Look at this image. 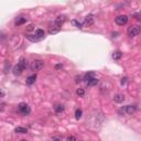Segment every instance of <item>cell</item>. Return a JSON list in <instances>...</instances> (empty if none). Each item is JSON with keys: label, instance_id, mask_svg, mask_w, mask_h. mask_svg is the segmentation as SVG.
<instances>
[{"label": "cell", "instance_id": "obj_1", "mask_svg": "<svg viewBox=\"0 0 141 141\" xmlns=\"http://www.w3.org/2000/svg\"><path fill=\"white\" fill-rule=\"evenodd\" d=\"M65 20H66V17L65 16H58V17H56L55 20L53 21V23L50 25V28H48V33H50V34L57 33L61 29H62V25H63L64 22H65Z\"/></svg>", "mask_w": 141, "mask_h": 141}, {"label": "cell", "instance_id": "obj_2", "mask_svg": "<svg viewBox=\"0 0 141 141\" xmlns=\"http://www.w3.org/2000/svg\"><path fill=\"white\" fill-rule=\"evenodd\" d=\"M27 38L30 41H32V42H38V41H40L45 38V32H44V30H42V29H37L33 34H28Z\"/></svg>", "mask_w": 141, "mask_h": 141}, {"label": "cell", "instance_id": "obj_3", "mask_svg": "<svg viewBox=\"0 0 141 141\" xmlns=\"http://www.w3.org/2000/svg\"><path fill=\"white\" fill-rule=\"evenodd\" d=\"M137 110V107L135 105H128V106H125L122 108L119 109V112L120 114H128V115H132L136 112Z\"/></svg>", "mask_w": 141, "mask_h": 141}, {"label": "cell", "instance_id": "obj_4", "mask_svg": "<svg viewBox=\"0 0 141 141\" xmlns=\"http://www.w3.org/2000/svg\"><path fill=\"white\" fill-rule=\"evenodd\" d=\"M43 66H44V62L42 60H34L31 64V70L34 72H39L43 68Z\"/></svg>", "mask_w": 141, "mask_h": 141}, {"label": "cell", "instance_id": "obj_5", "mask_svg": "<svg viewBox=\"0 0 141 141\" xmlns=\"http://www.w3.org/2000/svg\"><path fill=\"white\" fill-rule=\"evenodd\" d=\"M18 109H19V111L21 112L22 115H24V116H27V115H29L30 112H31V109H30L29 105L25 104V102H20V104L18 105Z\"/></svg>", "mask_w": 141, "mask_h": 141}, {"label": "cell", "instance_id": "obj_6", "mask_svg": "<svg viewBox=\"0 0 141 141\" xmlns=\"http://www.w3.org/2000/svg\"><path fill=\"white\" fill-rule=\"evenodd\" d=\"M139 33H140V27L139 25H137V24H133L128 29V35H129L130 38L137 37Z\"/></svg>", "mask_w": 141, "mask_h": 141}, {"label": "cell", "instance_id": "obj_7", "mask_svg": "<svg viewBox=\"0 0 141 141\" xmlns=\"http://www.w3.org/2000/svg\"><path fill=\"white\" fill-rule=\"evenodd\" d=\"M128 16H126V14H120V16H118L116 19H115V21H116V23L118 25H125V24H127V22H128Z\"/></svg>", "mask_w": 141, "mask_h": 141}, {"label": "cell", "instance_id": "obj_8", "mask_svg": "<svg viewBox=\"0 0 141 141\" xmlns=\"http://www.w3.org/2000/svg\"><path fill=\"white\" fill-rule=\"evenodd\" d=\"M93 24H94V16L89 14V16H87L85 18V20L83 22V25L84 27H92Z\"/></svg>", "mask_w": 141, "mask_h": 141}, {"label": "cell", "instance_id": "obj_9", "mask_svg": "<svg viewBox=\"0 0 141 141\" xmlns=\"http://www.w3.org/2000/svg\"><path fill=\"white\" fill-rule=\"evenodd\" d=\"M23 71H24L23 68H22L19 64H17V65L13 67V70H12V73H13L16 76H18V75H21V74L23 73Z\"/></svg>", "mask_w": 141, "mask_h": 141}, {"label": "cell", "instance_id": "obj_10", "mask_svg": "<svg viewBox=\"0 0 141 141\" xmlns=\"http://www.w3.org/2000/svg\"><path fill=\"white\" fill-rule=\"evenodd\" d=\"M114 101L115 102H118V104H120V102H124L125 101V95L124 94H116L114 96Z\"/></svg>", "mask_w": 141, "mask_h": 141}, {"label": "cell", "instance_id": "obj_11", "mask_svg": "<svg viewBox=\"0 0 141 141\" xmlns=\"http://www.w3.org/2000/svg\"><path fill=\"white\" fill-rule=\"evenodd\" d=\"M35 81H37V74H33V75L29 76L25 82H27V85H32L35 83Z\"/></svg>", "mask_w": 141, "mask_h": 141}, {"label": "cell", "instance_id": "obj_12", "mask_svg": "<svg viewBox=\"0 0 141 141\" xmlns=\"http://www.w3.org/2000/svg\"><path fill=\"white\" fill-rule=\"evenodd\" d=\"M93 78H95V73H94V72L86 73L85 75H84V77H83V79H84V81H86V82L91 81V79H93Z\"/></svg>", "mask_w": 141, "mask_h": 141}, {"label": "cell", "instance_id": "obj_13", "mask_svg": "<svg viewBox=\"0 0 141 141\" xmlns=\"http://www.w3.org/2000/svg\"><path fill=\"white\" fill-rule=\"evenodd\" d=\"M18 64H19V65L21 66L23 70H25V68L28 67V61L25 60L24 57H21V58H20V61H19V63H18Z\"/></svg>", "mask_w": 141, "mask_h": 141}, {"label": "cell", "instance_id": "obj_14", "mask_svg": "<svg viewBox=\"0 0 141 141\" xmlns=\"http://www.w3.org/2000/svg\"><path fill=\"white\" fill-rule=\"evenodd\" d=\"M25 21H27V19H25V18H23V17H18L17 20H16V25H21V24L25 23Z\"/></svg>", "mask_w": 141, "mask_h": 141}, {"label": "cell", "instance_id": "obj_15", "mask_svg": "<svg viewBox=\"0 0 141 141\" xmlns=\"http://www.w3.org/2000/svg\"><path fill=\"white\" fill-rule=\"evenodd\" d=\"M82 116H83V110L79 109V108H77V109L75 110V119L79 120V119L82 118Z\"/></svg>", "mask_w": 141, "mask_h": 141}, {"label": "cell", "instance_id": "obj_16", "mask_svg": "<svg viewBox=\"0 0 141 141\" xmlns=\"http://www.w3.org/2000/svg\"><path fill=\"white\" fill-rule=\"evenodd\" d=\"M54 109H55V111L57 112V114H60V112H63L65 108H64L63 105H60V104H58V105H55V106H54Z\"/></svg>", "mask_w": 141, "mask_h": 141}, {"label": "cell", "instance_id": "obj_17", "mask_svg": "<svg viewBox=\"0 0 141 141\" xmlns=\"http://www.w3.org/2000/svg\"><path fill=\"white\" fill-rule=\"evenodd\" d=\"M97 84H98V79L96 77L87 82V86H95V85H97Z\"/></svg>", "mask_w": 141, "mask_h": 141}, {"label": "cell", "instance_id": "obj_18", "mask_svg": "<svg viewBox=\"0 0 141 141\" xmlns=\"http://www.w3.org/2000/svg\"><path fill=\"white\" fill-rule=\"evenodd\" d=\"M14 131L17 133H27L28 130H27V128H23V127H17Z\"/></svg>", "mask_w": 141, "mask_h": 141}, {"label": "cell", "instance_id": "obj_19", "mask_svg": "<svg viewBox=\"0 0 141 141\" xmlns=\"http://www.w3.org/2000/svg\"><path fill=\"white\" fill-rule=\"evenodd\" d=\"M122 53L120 52V51H116V52H114V54H112V58L114 60H119L120 57H121Z\"/></svg>", "mask_w": 141, "mask_h": 141}, {"label": "cell", "instance_id": "obj_20", "mask_svg": "<svg viewBox=\"0 0 141 141\" xmlns=\"http://www.w3.org/2000/svg\"><path fill=\"white\" fill-rule=\"evenodd\" d=\"M76 95L79 97H83L84 95H85V91H84L83 88H77L76 89Z\"/></svg>", "mask_w": 141, "mask_h": 141}, {"label": "cell", "instance_id": "obj_21", "mask_svg": "<svg viewBox=\"0 0 141 141\" xmlns=\"http://www.w3.org/2000/svg\"><path fill=\"white\" fill-rule=\"evenodd\" d=\"M72 23L75 25L76 28H78V29H82V28H83V24H82L81 22H78L77 20H72Z\"/></svg>", "mask_w": 141, "mask_h": 141}, {"label": "cell", "instance_id": "obj_22", "mask_svg": "<svg viewBox=\"0 0 141 141\" xmlns=\"http://www.w3.org/2000/svg\"><path fill=\"white\" fill-rule=\"evenodd\" d=\"M52 140L53 141H62L63 139H62V137H61V136H54V137L52 138Z\"/></svg>", "mask_w": 141, "mask_h": 141}, {"label": "cell", "instance_id": "obj_23", "mask_svg": "<svg viewBox=\"0 0 141 141\" xmlns=\"http://www.w3.org/2000/svg\"><path fill=\"white\" fill-rule=\"evenodd\" d=\"M67 141H76L75 136H68V137H67Z\"/></svg>", "mask_w": 141, "mask_h": 141}, {"label": "cell", "instance_id": "obj_24", "mask_svg": "<svg viewBox=\"0 0 141 141\" xmlns=\"http://www.w3.org/2000/svg\"><path fill=\"white\" fill-rule=\"evenodd\" d=\"M3 40H4V34L2 32H0V42H2Z\"/></svg>", "mask_w": 141, "mask_h": 141}, {"label": "cell", "instance_id": "obj_25", "mask_svg": "<svg viewBox=\"0 0 141 141\" xmlns=\"http://www.w3.org/2000/svg\"><path fill=\"white\" fill-rule=\"evenodd\" d=\"M132 17H133V18H136L137 20H139V19H140V18H139V13H138V12H137V13H133V14H132Z\"/></svg>", "mask_w": 141, "mask_h": 141}, {"label": "cell", "instance_id": "obj_26", "mask_svg": "<svg viewBox=\"0 0 141 141\" xmlns=\"http://www.w3.org/2000/svg\"><path fill=\"white\" fill-rule=\"evenodd\" d=\"M126 83H127V77H124L121 79V85H125Z\"/></svg>", "mask_w": 141, "mask_h": 141}, {"label": "cell", "instance_id": "obj_27", "mask_svg": "<svg viewBox=\"0 0 141 141\" xmlns=\"http://www.w3.org/2000/svg\"><path fill=\"white\" fill-rule=\"evenodd\" d=\"M62 67H63V65H62V64H57V65L55 66V68H56V70H60V68H62Z\"/></svg>", "mask_w": 141, "mask_h": 141}, {"label": "cell", "instance_id": "obj_28", "mask_svg": "<svg viewBox=\"0 0 141 141\" xmlns=\"http://www.w3.org/2000/svg\"><path fill=\"white\" fill-rule=\"evenodd\" d=\"M33 27H34L33 24H30L29 27H28V31H31V30H33Z\"/></svg>", "mask_w": 141, "mask_h": 141}, {"label": "cell", "instance_id": "obj_29", "mask_svg": "<svg viewBox=\"0 0 141 141\" xmlns=\"http://www.w3.org/2000/svg\"><path fill=\"white\" fill-rule=\"evenodd\" d=\"M82 81V77H81V76H79V77H78V76H76V83H78V82H81Z\"/></svg>", "mask_w": 141, "mask_h": 141}, {"label": "cell", "instance_id": "obj_30", "mask_svg": "<svg viewBox=\"0 0 141 141\" xmlns=\"http://www.w3.org/2000/svg\"><path fill=\"white\" fill-rule=\"evenodd\" d=\"M3 96H4V93L1 91V89H0V98H1V97H3Z\"/></svg>", "mask_w": 141, "mask_h": 141}, {"label": "cell", "instance_id": "obj_31", "mask_svg": "<svg viewBox=\"0 0 141 141\" xmlns=\"http://www.w3.org/2000/svg\"><path fill=\"white\" fill-rule=\"evenodd\" d=\"M20 141H28V140H25V139H22V140H20Z\"/></svg>", "mask_w": 141, "mask_h": 141}]
</instances>
